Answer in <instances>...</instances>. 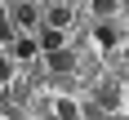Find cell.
Returning a JSON list of instances; mask_svg holds the SVG:
<instances>
[{
	"mask_svg": "<svg viewBox=\"0 0 129 120\" xmlns=\"http://www.w3.org/2000/svg\"><path fill=\"white\" fill-rule=\"evenodd\" d=\"M40 49H45V53H58V49H62V31H58V27H45V31H40Z\"/></svg>",
	"mask_w": 129,
	"mask_h": 120,
	"instance_id": "7a4b0ae2",
	"label": "cell"
},
{
	"mask_svg": "<svg viewBox=\"0 0 129 120\" xmlns=\"http://www.w3.org/2000/svg\"><path fill=\"white\" fill-rule=\"evenodd\" d=\"M111 120H125V116H111Z\"/></svg>",
	"mask_w": 129,
	"mask_h": 120,
	"instance_id": "7c38bea8",
	"label": "cell"
},
{
	"mask_svg": "<svg viewBox=\"0 0 129 120\" xmlns=\"http://www.w3.org/2000/svg\"><path fill=\"white\" fill-rule=\"evenodd\" d=\"M49 67H53V71H71V53H67V49L49 53Z\"/></svg>",
	"mask_w": 129,
	"mask_h": 120,
	"instance_id": "ba28073f",
	"label": "cell"
},
{
	"mask_svg": "<svg viewBox=\"0 0 129 120\" xmlns=\"http://www.w3.org/2000/svg\"><path fill=\"white\" fill-rule=\"evenodd\" d=\"M9 76H13V62L5 58V53H0V85H9Z\"/></svg>",
	"mask_w": 129,
	"mask_h": 120,
	"instance_id": "9c48e42d",
	"label": "cell"
},
{
	"mask_svg": "<svg viewBox=\"0 0 129 120\" xmlns=\"http://www.w3.org/2000/svg\"><path fill=\"white\" fill-rule=\"evenodd\" d=\"M53 116H58V120H76V102L58 98V102H53Z\"/></svg>",
	"mask_w": 129,
	"mask_h": 120,
	"instance_id": "52a82bcc",
	"label": "cell"
},
{
	"mask_svg": "<svg viewBox=\"0 0 129 120\" xmlns=\"http://www.w3.org/2000/svg\"><path fill=\"white\" fill-rule=\"evenodd\" d=\"M36 18H40V13H36L31 0H18V5H13V22H18V27H36Z\"/></svg>",
	"mask_w": 129,
	"mask_h": 120,
	"instance_id": "6da1fadb",
	"label": "cell"
},
{
	"mask_svg": "<svg viewBox=\"0 0 129 120\" xmlns=\"http://www.w3.org/2000/svg\"><path fill=\"white\" fill-rule=\"evenodd\" d=\"M67 22H71V9H67V5H53V9H49V27H58V31H62Z\"/></svg>",
	"mask_w": 129,
	"mask_h": 120,
	"instance_id": "8992f818",
	"label": "cell"
},
{
	"mask_svg": "<svg viewBox=\"0 0 129 120\" xmlns=\"http://www.w3.org/2000/svg\"><path fill=\"white\" fill-rule=\"evenodd\" d=\"M116 102H120V89H116V85H98V107H107V111H111Z\"/></svg>",
	"mask_w": 129,
	"mask_h": 120,
	"instance_id": "5b68a950",
	"label": "cell"
},
{
	"mask_svg": "<svg viewBox=\"0 0 129 120\" xmlns=\"http://www.w3.org/2000/svg\"><path fill=\"white\" fill-rule=\"evenodd\" d=\"M13 53H18V58H36V53H40V40L18 36V40H13Z\"/></svg>",
	"mask_w": 129,
	"mask_h": 120,
	"instance_id": "3957f363",
	"label": "cell"
},
{
	"mask_svg": "<svg viewBox=\"0 0 129 120\" xmlns=\"http://www.w3.org/2000/svg\"><path fill=\"white\" fill-rule=\"evenodd\" d=\"M93 36H98V45H107V49H111V45L120 40V31H116L111 22H98V27H93Z\"/></svg>",
	"mask_w": 129,
	"mask_h": 120,
	"instance_id": "277c9868",
	"label": "cell"
},
{
	"mask_svg": "<svg viewBox=\"0 0 129 120\" xmlns=\"http://www.w3.org/2000/svg\"><path fill=\"white\" fill-rule=\"evenodd\" d=\"M116 9V0H93V13H111Z\"/></svg>",
	"mask_w": 129,
	"mask_h": 120,
	"instance_id": "30bf717a",
	"label": "cell"
},
{
	"mask_svg": "<svg viewBox=\"0 0 129 120\" xmlns=\"http://www.w3.org/2000/svg\"><path fill=\"white\" fill-rule=\"evenodd\" d=\"M5 36H9V22H0V40H5Z\"/></svg>",
	"mask_w": 129,
	"mask_h": 120,
	"instance_id": "8fae6325",
	"label": "cell"
}]
</instances>
